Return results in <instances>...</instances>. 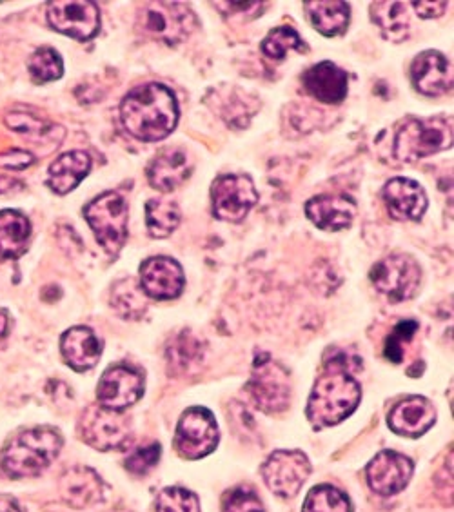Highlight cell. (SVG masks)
<instances>
[{
	"mask_svg": "<svg viewBox=\"0 0 454 512\" xmlns=\"http://www.w3.org/2000/svg\"><path fill=\"white\" fill-rule=\"evenodd\" d=\"M362 400V387L351 375V360L344 351L326 358L307 402V418L315 427H331L351 416Z\"/></svg>",
	"mask_w": 454,
	"mask_h": 512,
	"instance_id": "obj_1",
	"label": "cell"
},
{
	"mask_svg": "<svg viewBox=\"0 0 454 512\" xmlns=\"http://www.w3.org/2000/svg\"><path fill=\"white\" fill-rule=\"evenodd\" d=\"M175 93L158 82L135 88L120 104V119L129 135L142 142H160L177 128Z\"/></svg>",
	"mask_w": 454,
	"mask_h": 512,
	"instance_id": "obj_2",
	"label": "cell"
},
{
	"mask_svg": "<svg viewBox=\"0 0 454 512\" xmlns=\"http://www.w3.org/2000/svg\"><path fill=\"white\" fill-rule=\"evenodd\" d=\"M62 449V436L51 427L17 434L2 451V471L10 478H31L42 473Z\"/></svg>",
	"mask_w": 454,
	"mask_h": 512,
	"instance_id": "obj_3",
	"label": "cell"
},
{
	"mask_svg": "<svg viewBox=\"0 0 454 512\" xmlns=\"http://www.w3.org/2000/svg\"><path fill=\"white\" fill-rule=\"evenodd\" d=\"M453 146L451 119L407 120L395 137V157L402 162H416Z\"/></svg>",
	"mask_w": 454,
	"mask_h": 512,
	"instance_id": "obj_4",
	"label": "cell"
},
{
	"mask_svg": "<svg viewBox=\"0 0 454 512\" xmlns=\"http://www.w3.org/2000/svg\"><path fill=\"white\" fill-rule=\"evenodd\" d=\"M84 217L93 229L97 242L109 256H117L128 240V202L115 191H106L91 200Z\"/></svg>",
	"mask_w": 454,
	"mask_h": 512,
	"instance_id": "obj_5",
	"label": "cell"
},
{
	"mask_svg": "<svg viewBox=\"0 0 454 512\" xmlns=\"http://www.w3.org/2000/svg\"><path fill=\"white\" fill-rule=\"evenodd\" d=\"M195 26V13L182 2H148L139 11L142 33L168 46L184 42Z\"/></svg>",
	"mask_w": 454,
	"mask_h": 512,
	"instance_id": "obj_6",
	"label": "cell"
},
{
	"mask_svg": "<svg viewBox=\"0 0 454 512\" xmlns=\"http://www.w3.org/2000/svg\"><path fill=\"white\" fill-rule=\"evenodd\" d=\"M373 286L389 302H407L422 284V267L411 255H391L380 260L369 273Z\"/></svg>",
	"mask_w": 454,
	"mask_h": 512,
	"instance_id": "obj_7",
	"label": "cell"
},
{
	"mask_svg": "<svg viewBox=\"0 0 454 512\" xmlns=\"http://www.w3.org/2000/svg\"><path fill=\"white\" fill-rule=\"evenodd\" d=\"M79 427L82 440L97 451L124 449L133 438L128 416L100 405H93L84 411Z\"/></svg>",
	"mask_w": 454,
	"mask_h": 512,
	"instance_id": "obj_8",
	"label": "cell"
},
{
	"mask_svg": "<svg viewBox=\"0 0 454 512\" xmlns=\"http://www.w3.org/2000/svg\"><path fill=\"white\" fill-rule=\"evenodd\" d=\"M246 391L253 404L267 414L282 413L291 404L289 373L267 355L253 367V375L247 382Z\"/></svg>",
	"mask_w": 454,
	"mask_h": 512,
	"instance_id": "obj_9",
	"label": "cell"
},
{
	"mask_svg": "<svg viewBox=\"0 0 454 512\" xmlns=\"http://www.w3.org/2000/svg\"><path fill=\"white\" fill-rule=\"evenodd\" d=\"M257 202V188L247 175H222L211 186L213 215L222 222H242Z\"/></svg>",
	"mask_w": 454,
	"mask_h": 512,
	"instance_id": "obj_10",
	"label": "cell"
},
{
	"mask_svg": "<svg viewBox=\"0 0 454 512\" xmlns=\"http://www.w3.org/2000/svg\"><path fill=\"white\" fill-rule=\"evenodd\" d=\"M218 445L215 416L204 407H191L180 416L175 433L178 454L188 460H198L213 453Z\"/></svg>",
	"mask_w": 454,
	"mask_h": 512,
	"instance_id": "obj_11",
	"label": "cell"
},
{
	"mask_svg": "<svg viewBox=\"0 0 454 512\" xmlns=\"http://www.w3.org/2000/svg\"><path fill=\"white\" fill-rule=\"evenodd\" d=\"M311 474V463L300 451H277L267 458L262 476L269 491L280 498H293Z\"/></svg>",
	"mask_w": 454,
	"mask_h": 512,
	"instance_id": "obj_12",
	"label": "cell"
},
{
	"mask_svg": "<svg viewBox=\"0 0 454 512\" xmlns=\"http://www.w3.org/2000/svg\"><path fill=\"white\" fill-rule=\"evenodd\" d=\"M51 28L75 40H91L99 35L100 10L97 2H50Z\"/></svg>",
	"mask_w": 454,
	"mask_h": 512,
	"instance_id": "obj_13",
	"label": "cell"
},
{
	"mask_svg": "<svg viewBox=\"0 0 454 512\" xmlns=\"http://www.w3.org/2000/svg\"><path fill=\"white\" fill-rule=\"evenodd\" d=\"M144 394V375L129 365H113L100 378L97 398L100 407L111 411H126L137 404Z\"/></svg>",
	"mask_w": 454,
	"mask_h": 512,
	"instance_id": "obj_14",
	"label": "cell"
},
{
	"mask_svg": "<svg viewBox=\"0 0 454 512\" xmlns=\"http://www.w3.org/2000/svg\"><path fill=\"white\" fill-rule=\"evenodd\" d=\"M186 286L184 269L169 256H151L140 266V287L153 300H173Z\"/></svg>",
	"mask_w": 454,
	"mask_h": 512,
	"instance_id": "obj_15",
	"label": "cell"
},
{
	"mask_svg": "<svg viewBox=\"0 0 454 512\" xmlns=\"http://www.w3.org/2000/svg\"><path fill=\"white\" fill-rule=\"evenodd\" d=\"M367 483L371 491L380 496H393L404 491L413 476V462L404 454L384 451L376 454L366 469Z\"/></svg>",
	"mask_w": 454,
	"mask_h": 512,
	"instance_id": "obj_16",
	"label": "cell"
},
{
	"mask_svg": "<svg viewBox=\"0 0 454 512\" xmlns=\"http://www.w3.org/2000/svg\"><path fill=\"white\" fill-rule=\"evenodd\" d=\"M389 217L396 222H416L424 217L429 200L424 188L411 178H391L382 189Z\"/></svg>",
	"mask_w": 454,
	"mask_h": 512,
	"instance_id": "obj_17",
	"label": "cell"
},
{
	"mask_svg": "<svg viewBox=\"0 0 454 512\" xmlns=\"http://www.w3.org/2000/svg\"><path fill=\"white\" fill-rule=\"evenodd\" d=\"M413 88L425 97H440L453 88V64L440 51H424L411 64Z\"/></svg>",
	"mask_w": 454,
	"mask_h": 512,
	"instance_id": "obj_18",
	"label": "cell"
},
{
	"mask_svg": "<svg viewBox=\"0 0 454 512\" xmlns=\"http://www.w3.org/2000/svg\"><path fill=\"white\" fill-rule=\"evenodd\" d=\"M302 86L306 89L307 95L313 99L335 106L344 102L349 89L346 69L336 66L335 62L324 60L313 68L307 69L302 77Z\"/></svg>",
	"mask_w": 454,
	"mask_h": 512,
	"instance_id": "obj_19",
	"label": "cell"
},
{
	"mask_svg": "<svg viewBox=\"0 0 454 512\" xmlns=\"http://www.w3.org/2000/svg\"><path fill=\"white\" fill-rule=\"evenodd\" d=\"M191 171L193 164L184 149L166 148L149 162V184L157 191L171 193L191 177Z\"/></svg>",
	"mask_w": 454,
	"mask_h": 512,
	"instance_id": "obj_20",
	"label": "cell"
},
{
	"mask_svg": "<svg viewBox=\"0 0 454 512\" xmlns=\"http://www.w3.org/2000/svg\"><path fill=\"white\" fill-rule=\"evenodd\" d=\"M387 422L396 434L407 436V438H418L435 425V405L424 396L405 398L404 402L395 405Z\"/></svg>",
	"mask_w": 454,
	"mask_h": 512,
	"instance_id": "obj_21",
	"label": "cell"
},
{
	"mask_svg": "<svg viewBox=\"0 0 454 512\" xmlns=\"http://www.w3.org/2000/svg\"><path fill=\"white\" fill-rule=\"evenodd\" d=\"M60 496L73 509H86L104 498V482L89 467H73L60 478Z\"/></svg>",
	"mask_w": 454,
	"mask_h": 512,
	"instance_id": "obj_22",
	"label": "cell"
},
{
	"mask_svg": "<svg viewBox=\"0 0 454 512\" xmlns=\"http://www.w3.org/2000/svg\"><path fill=\"white\" fill-rule=\"evenodd\" d=\"M306 215L318 229L342 231L355 220L356 202L340 195H320L307 202Z\"/></svg>",
	"mask_w": 454,
	"mask_h": 512,
	"instance_id": "obj_23",
	"label": "cell"
},
{
	"mask_svg": "<svg viewBox=\"0 0 454 512\" xmlns=\"http://www.w3.org/2000/svg\"><path fill=\"white\" fill-rule=\"evenodd\" d=\"M60 351L73 371H89L99 364L102 340L89 327H73L60 338Z\"/></svg>",
	"mask_w": 454,
	"mask_h": 512,
	"instance_id": "obj_24",
	"label": "cell"
},
{
	"mask_svg": "<svg viewBox=\"0 0 454 512\" xmlns=\"http://www.w3.org/2000/svg\"><path fill=\"white\" fill-rule=\"evenodd\" d=\"M91 171V157L84 151L60 155L48 171V186L57 195H68L80 186Z\"/></svg>",
	"mask_w": 454,
	"mask_h": 512,
	"instance_id": "obj_25",
	"label": "cell"
},
{
	"mask_svg": "<svg viewBox=\"0 0 454 512\" xmlns=\"http://www.w3.org/2000/svg\"><path fill=\"white\" fill-rule=\"evenodd\" d=\"M304 10L311 26L324 37L342 35L351 20V6L340 0H316L304 2Z\"/></svg>",
	"mask_w": 454,
	"mask_h": 512,
	"instance_id": "obj_26",
	"label": "cell"
},
{
	"mask_svg": "<svg viewBox=\"0 0 454 512\" xmlns=\"http://www.w3.org/2000/svg\"><path fill=\"white\" fill-rule=\"evenodd\" d=\"M30 220L19 211H0V260H15L30 244Z\"/></svg>",
	"mask_w": 454,
	"mask_h": 512,
	"instance_id": "obj_27",
	"label": "cell"
},
{
	"mask_svg": "<svg viewBox=\"0 0 454 512\" xmlns=\"http://www.w3.org/2000/svg\"><path fill=\"white\" fill-rule=\"evenodd\" d=\"M371 19L378 26L382 37L391 42H402L411 35L409 2H373Z\"/></svg>",
	"mask_w": 454,
	"mask_h": 512,
	"instance_id": "obj_28",
	"label": "cell"
},
{
	"mask_svg": "<svg viewBox=\"0 0 454 512\" xmlns=\"http://www.w3.org/2000/svg\"><path fill=\"white\" fill-rule=\"evenodd\" d=\"M146 226L149 237L168 238L180 226V209L168 197L151 198L146 204Z\"/></svg>",
	"mask_w": 454,
	"mask_h": 512,
	"instance_id": "obj_29",
	"label": "cell"
},
{
	"mask_svg": "<svg viewBox=\"0 0 454 512\" xmlns=\"http://www.w3.org/2000/svg\"><path fill=\"white\" fill-rule=\"evenodd\" d=\"M111 307L126 320H139L148 309V298L133 278L120 280L111 291Z\"/></svg>",
	"mask_w": 454,
	"mask_h": 512,
	"instance_id": "obj_30",
	"label": "cell"
},
{
	"mask_svg": "<svg viewBox=\"0 0 454 512\" xmlns=\"http://www.w3.org/2000/svg\"><path fill=\"white\" fill-rule=\"evenodd\" d=\"M204 356V347L197 336L191 335L189 331H182L180 336L169 345L168 360L173 371L188 373L191 369L198 367Z\"/></svg>",
	"mask_w": 454,
	"mask_h": 512,
	"instance_id": "obj_31",
	"label": "cell"
},
{
	"mask_svg": "<svg viewBox=\"0 0 454 512\" xmlns=\"http://www.w3.org/2000/svg\"><path fill=\"white\" fill-rule=\"evenodd\" d=\"M262 51L269 59L284 60L289 51L307 53V44L297 30L291 26H280L269 31L266 39L262 40Z\"/></svg>",
	"mask_w": 454,
	"mask_h": 512,
	"instance_id": "obj_32",
	"label": "cell"
},
{
	"mask_svg": "<svg viewBox=\"0 0 454 512\" xmlns=\"http://www.w3.org/2000/svg\"><path fill=\"white\" fill-rule=\"evenodd\" d=\"M302 512H351V503L333 485H318L307 494Z\"/></svg>",
	"mask_w": 454,
	"mask_h": 512,
	"instance_id": "obj_33",
	"label": "cell"
},
{
	"mask_svg": "<svg viewBox=\"0 0 454 512\" xmlns=\"http://www.w3.org/2000/svg\"><path fill=\"white\" fill-rule=\"evenodd\" d=\"M28 69H30V75L35 82L46 84V82H53L62 77L64 64H62L59 51H55L53 48H40L31 55Z\"/></svg>",
	"mask_w": 454,
	"mask_h": 512,
	"instance_id": "obj_34",
	"label": "cell"
},
{
	"mask_svg": "<svg viewBox=\"0 0 454 512\" xmlns=\"http://www.w3.org/2000/svg\"><path fill=\"white\" fill-rule=\"evenodd\" d=\"M157 512H200V502L188 489L168 487L158 494Z\"/></svg>",
	"mask_w": 454,
	"mask_h": 512,
	"instance_id": "obj_35",
	"label": "cell"
},
{
	"mask_svg": "<svg viewBox=\"0 0 454 512\" xmlns=\"http://www.w3.org/2000/svg\"><path fill=\"white\" fill-rule=\"evenodd\" d=\"M418 331V324L413 320L407 322H400L396 325L393 335L387 338V345H385V356L389 360H393L395 364L402 362L404 358V344H409L413 340V336Z\"/></svg>",
	"mask_w": 454,
	"mask_h": 512,
	"instance_id": "obj_36",
	"label": "cell"
},
{
	"mask_svg": "<svg viewBox=\"0 0 454 512\" xmlns=\"http://www.w3.org/2000/svg\"><path fill=\"white\" fill-rule=\"evenodd\" d=\"M160 453H162V449L157 442L142 445L126 458V469L133 474L149 473L160 460Z\"/></svg>",
	"mask_w": 454,
	"mask_h": 512,
	"instance_id": "obj_37",
	"label": "cell"
},
{
	"mask_svg": "<svg viewBox=\"0 0 454 512\" xmlns=\"http://www.w3.org/2000/svg\"><path fill=\"white\" fill-rule=\"evenodd\" d=\"M224 512H266L264 505L249 489H235L224 500Z\"/></svg>",
	"mask_w": 454,
	"mask_h": 512,
	"instance_id": "obj_38",
	"label": "cell"
},
{
	"mask_svg": "<svg viewBox=\"0 0 454 512\" xmlns=\"http://www.w3.org/2000/svg\"><path fill=\"white\" fill-rule=\"evenodd\" d=\"M220 11H226L229 15H240V17H257L266 11L269 2H215Z\"/></svg>",
	"mask_w": 454,
	"mask_h": 512,
	"instance_id": "obj_39",
	"label": "cell"
},
{
	"mask_svg": "<svg viewBox=\"0 0 454 512\" xmlns=\"http://www.w3.org/2000/svg\"><path fill=\"white\" fill-rule=\"evenodd\" d=\"M8 126L13 129H17L20 133H40V135H46V131L51 128L46 122H42L39 119H31L28 115H11L8 117Z\"/></svg>",
	"mask_w": 454,
	"mask_h": 512,
	"instance_id": "obj_40",
	"label": "cell"
},
{
	"mask_svg": "<svg viewBox=\"0 0 454 512\" xmlns=\"http://www.w3.org/2000/svg\"><path fill=\"white\" fill-rule=\"evenodd\" d=\"M409 4H411L409 8H413L418 17H422V19H438L447 11V4L449 2L442 0V2H409Z\"/></svg>",
	"mask_w": 454,
	"mask_h": 512,
	"instance_id": "obj_41",
	"label": "cell"
},
{
	"mask_svg": "<svg viewBox=\"0 0 454 512\" xmlns=\"http://www.w3.org/2000/svg\"><path fill=\"white\" fill-rule=\"evenodd\" d=\"M33 162V155L22 149H11L4 157H0V166L4 168L22 169L28 168Z\"/></svg>",
	"mask_w": 454,
	"mask_h": 512,
	"instance_id": "obj_42",
	"label": "cell"
},
{
	"mask_svg": "<svg viewBox=\"0 0 454 512\" xmlns=\"http://www.w3.org/2000/svg\"><path fill=\"white\" fill-rule=\"evenodd\" d=\"M0 512H20L19 505L11 496H0Z\"/></svg>",
	"mask_w": 454,
	"mask_h": 512,
	"instance_id": "obj_43",
	"label": "cell"
},
{
	"mask_svg": "<svg viewBox=\"0 0 454 512\" xmlns=\"http://www.w3.org/2000/svg\"><path fill=\"white\" fill-rule=\"evenodd\" d=\"M8 331H10V316L4 309H0V340L8 335Z\"/></svg>",
	"mask_w": 454,
	"mask_h": 512,
	"instance_id": "obj_44",
	"label": "cell"
}]
</instances>
